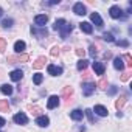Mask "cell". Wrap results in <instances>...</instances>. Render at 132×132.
I'll return each instance as SVG.
<instances>
[{
    "mask_svg": "<svg viewBox=\"0 0 132 132\" xmlns=\"http://www.w3.org/2000/svg\"><path fill=\"white\" fill-rule=\"evenodd\" d=\"M13 23H14V20H13L11 17H8V19H3V20H2V27H3V28H11V27H13Z\"/></svg>",
    "mask_w": 132,
    "mask_h": 132,
    "instance_id": "obj_27",
    "label": "cell"
},
{
    "mask_svg": "<svg viewBox=\"0 0 132 132\" xmlns=\"http://www.w3.org/2000/svg\"><path fill=\"white\" fill-rule=\"evenodd\" d=\"M13 121H14L16 124H27V123H28V117H27L23 112H19V113H16V115L13 117Z\"/></svg>",
    "mask_w": 132,
    "mask_h": 132,
    "instance_id": "obj_6",
    "label": "cell"
},
{
    "mask_svg": "<svg viewBox=\"0 0 132 132\" xmlns=\"http://www.w3.org/2000/svg\"><path fill=\"white\" fill-rule=\"evenodd\" d=\"M59 106V96L57 95H51L48 98V103H47V107L48 109H56Z\"/></svg>",
    "mask_w": 132,
    "mask_h": 132,
    "instance_id": "obj_9",
    "label": "cell"
},
{
    "mask_svg": "<svg viewBox=\"0 0 132 132\" xmlns=\"http://www.w3.org/2000/svg\"><path fill=\"white\" fill-rule=\"evenodd\" d=\"M51 54H53V56H57V54H59V48H57V47H54V48L51 50Z\"/></svg>",
    "mask_w": 132,
    "mask_h": 132,
    "instance_id": "obj_38",
    "label": "cell"
},
{
    "mask_svg": "<svg viewBox=\"0 0 132 132\" xmlns=\"http://www.w3.org/2000/svg\"><path fill=\"white\" fill-rule=\"evenodd\" d=\"M42 81H44V75H42V73H34V75H33V82H34L36 86H40Z\"/></svg>",
    "mask_w": 132,
    "mask_h": 132,
    "instance_id": "obj_23",
    "label": "cell"
},
{
    "mask_svg": "<svg viewBox=\"0 0 132 132\" xmlns=\"http://www.w3.org/2000/svg\"><path fill=\"white\" fill-rule=\"evenodd\" d=\"M103 39L107 40V42H113V36H112V33H104V34H103Z\"/></svg>",
    "mask_w": 132,
    "mask_h": 132,
    "instance_id": "obj_33",
    "label": "cell"
},
{
    "mask_svg": "<svg viewBox=\"0 0 132 132\" xmlns=\"http://www.w3.org/2000/svg\"><path fill=\"white\" fill-rule=\"evenodd\" d=\"M121 59H124V61H126V65H127V67H132V57H130V54H127V53H126Z\"/></svg>",
    "mask_w": 132,
    "mask_h": 132,
    "instance_id": "obj_28",
    "label": "cell"
},
{
    "mask_svg": "<svg viewBox=\"0 0 132 132\" xmlns=\"http://www.w3.org/2000/svg\"><path fill=\"white\" fill-rule=\"evenodd\" d=\"M84 113L87 115V118H89V121H90V123H93V121H95L93 113H92V109H86V110H84Z\"/></svg>",
    "mask_w": 132,
    "mask_h": 132,
    "instance_id": "obj_31",
    "label": "cell"
},
{
    "mask_svg": "<svg viewBox=\"0 0 132 132\" xmlns=\"http://www.w3.org/2000/svg\"><path fill=\"white\" fill-rule=\"evenodd\" d=\"M36 124L40 126V127H47V126L50 124V118L45 117V115H39V117L36 118Z\"/></svg>",
    "mask_w": 132,
    "mask_h": 132,
    "instance_id": "obj_12",
    "label": "cell"
},
{
    "mask_svg": "<svg viewBox=\"0 0 132 132\" xmlns=\"http://www.w3.org/2000/svg\"><path fill=\"white\" fill-rule=\"evenodd\" d=\"M31 33L34 34V36H39V37H44V36H47V30H36V28H31Z\"/></svg>",
    "mask_w": 132,
    "mask_h": 132,
    "instance_id": "obj_26",
    "label": "cell"
},
{
    "mask_svg": "<svg viewBox=\"0 0 132 132\" xmlns=\"http://www.w3.org/2000/svg\"><path fill=\"white\" fill-rule=\"evenodd\" d=\"M8 110H10L8 100H0V112H8Z\"/></svg>",
    "mask_w": 132,
    "mask_h": 132,
    "instance_id": "obj_25",
    "label": "cell"
},
{
    "mask_svg": "<svg viewBox=\"0 0 132 132\" xmlns=\"http://www.w3.org/2000/svg\"><path fill=\"white\" fill-rule=\"evenodd\" d=\"M82 117H84V112H82L81 109H75V110H72V112H70V118H72V120H75V121L82 120Z\"/></svg>",
    "mask_w": 132,
    "mask_h": 132,
    "instance_id": "obj_16",
    "label": "cell"
},
{
    "mask_svg": "<svg viewBox=\"0 0 132 132\" xmlns=\"http://www.w3.org/2000/svg\"><path fill=\"white\" fill-rule=\"evenodd\" d=\"M10 78H11V81L17 82V81H20V79L23 78V72H22V70H13V72L10 73Z\"/></svg>",
    "mask_w": 132,
    "mask_h": 132,
    "instance_id": "obj_15",
    "label": "cell"
},
{
    "mask_svg": "<svg viewBox=\"0 0 132 132\" xmlns=\"http://www.w3.org/2000/svg\"><path fill=\"white\" fill-rule=\"evenodd\" d=\"M117 45H120V47H124V48H127V47H129V40H118V42H117Z\"/></svg>",
    "mask_w": 132,
    "mask_h": 132,
    "instance_id": "obj_35",
    "label": "cell"
},
{
    "mask_svg": "<svg viewBox=\"0 0 132 132\" xmlns=\"http://www.w3.org/2000/svg\"><path fill=\"white\" fill-rule=\"evenodd\" d=\"M109 14H110V17H112V19H126V16L123 14V10H121L118 5H113V6H110V10H109Z\"/></svg>",
    "mask_w": 132,
    "mask_h": 132,
    "instance_id": "obj_2",
    "label": "cell"
},
{
    "mask_svg": "<svg viewBox=\"0 0 132 132\" xmlns=\"http://www.w3.org/2000/svg\"><path fill=\"white\" fill-rule=\"evenodd\" d=\"M93 110H95L100 117H107V113H109V112H107V109H106L104 106H101V104L95 106V109H93Z\"/></svg>",
    "mask_w": 132,
    "mask_h": 132,
    "instance_id": "obj_19",
    "label": "cell"
},
{
    "mask_svg": "<svg viewBox=\"0 0 132 132\" xmlns=\"http://www.w3.org/2000/svg\"><path fill=\"white\" fill-rule=\"evenodd\" d=\"M5 50H6V39L0 37V51H5Z\"/></svg>",
    "mask_w": 132,
    "mask_h": 132,
    "instance_id": "obj_32",
    "label": "cell"
},
{
    "mask_svg": "<svg viewBox=\"0 0 132 132\" xmlns=\"http://www.w3.org/2000/svg\"><path fill=\"white\" fill-rule=\"evenodd\" d=\"M47 72H48V75H51V76H59V75H62V67H57V65H54V64H48L47 65Z\"/></svg>",
    "mask_w": 132,
    "mask_h": 132,
    "instance_id": "obj_3",
    "label": "cell"
},
{
    "mask_svg": "<svg viewBox=\"0 0 132 132\" xmlns=\"http://www.w3.org/2000/svg\"><path fill=\"white\" fill-rule=\"evenodd\" d=\"M53 28L61 33V37H62V39H67V36H69V34L72 33V30H73V25L69 23L65 19H57V20L54 22Z\"/></svg>",
    "mask_w": 132,
    "mask_h": 132,
    "instance_id": "obj_1",
    "label": "cell"
},
{
    "mask_svg": "<svg viewBox=\"0 0 132 132\" xmlns=\"http://www.w3.org/2000/svg\"><path fill=\"white\" fill-rule=\"evenodd\" d=\"M0 92H2L3 95H11L13 93V87L10 84H3V86H0Z\"/></svg>",
    "mask_w": 132,
    "mask_h": 132,
    "instance_id": "obj_22",
    "label": "cell"
},
{
    "mask_svg": "<svg viewBox=\"0 0 132 132\" xmlns=\"http://www.w3.org/2000/svg\"><path fill=\"white\" fill-rule=\"evenodd\" d=\"M95 87H96L95 82H84L82 84V93H84V96H90L95 92Z\"/></svg>",
    "mask_w": 132,
    "mask_h": 132,
    "instance_id": "obj_5",
    "label": "cell"
},
{
    "mask_svg": "<svg viewBox=\"0 0 132 132\" xmlns=\"http://www.w3.org/2000/svg\"><path fill=\"white\" fill-rule=\"evenodd\" d=\"M90 20L96 25V28H103V27H104V22H103V19H101V16H100L98 13H92Z\"/></svg>",
    "mask_w": 132,
    "mask_h": 132,
    "instance_id": "obj_7",
    "label": "cell"
},
{
    "mask_svg": "<svg viewBox=\"0 0 132 132\" xmlns=\"http://www.w3.org/2000/svg\"><path fill=\"white\" fill-rule=\"evenodd\" d=\"M87 65H89V61H87V59H79L78 64H76V69H78L79 72H82V70L87 69Z\"/></svg>",
    "mask_w": 132,
    "mask_h": 132,
    "instance_id": "obj_21",
    "label": "cell"
},
{
    "mask_svg": "<svg viewBox=\"0 0 132 132\" xmlns=\"http://www.w3.org/2000/svg\"><path fill=\"white\" fill-rule=\"evenodd\" d=\"M98 86H100L101 89H104V87L107 86V81H106V79H100V82H98Z\"/></svg>",
    "mask_w": 132,
    "mask_h": 132,
    "instance_id": "obj_36",
    "label": "cell"
},
{
    "mask_svg": "<svg viewBox=\"0 0 132 132\" xmlns=\"http://www.w3.org/2000/svg\"><path fill=\"white\" fill-rule=\"evenodd\" d=\"M30 59V56L28 54H25V53H22V54H17V56H10L8 57V62L10 64H16V62H27Z\"/></svg>",
    "mask_w": 132,
    "mask_h": 132,
    "instance_id": "obj_4",
    "label": "cell"
},
{
    "mask_svg": "<svg viewBox=\"0 0 132 132\" xmlns=\"http://www.w3.org/2000/svg\"><path fill=\"white\" fill-rule=\"evenodd\" d=\"M93 72H95L96 75L103 76L104 72H106V65H104L103 62H93Z\"/></svg>",
    "mask_w": 132,
    "mask_h": 132,
    "instance_id": "obj_8",
    "label": "cell"
},
{
    "mask_svg": "<svg viewBox=\"0 0 132 132\" xmlns=\"http://www.w3.org/2000/svg\"><path fill=\"white\" fill-rule=\"evenodd\" d=\"M57 3H59V0H51V2H48V5H51V6L53 5H57Z\"/></svg>",
    "mask_w": 132,
    "mask_h": 132,
    "instance_id": "obj_41",
    "label": "cell"
},
{
    "mask_svg": "<svg viewBox=\"0 0 132 132\" xmlns=\"http://www.w3.org/2000/svg\"><path fill=\"white\" fill-rule=\"evenodd\" d=\"M27 48V44L23 42V40H17L16 44H14V51L16 53H19V54H22V51Z\"/></svg>",
    "mask_w": 132,
    "mask_h": 132,
    "instance_id": "obj_18",
    "label": "cell"
},
{
    "mask_svg": "<svg viewBox=\"0 0 132 132\" xmlns=\"http://www.w3.org/2000/svg\"><path fill=\"white\" fill-rule=\"evenodd\" d=\"M76 54H78V56H82V54H84V50L78 48V50H76Z\"/></svg>",
    "mask_w": 132,
    "mask_h": 132,
    "instance_id": "obj_40",
    "label": "cell"
},
{
    "mask_svg": "<svg viewBox=\"0 0 132 132\" xmlns=\"http://www.w3.org/2000/svg\"><path fill=\"white\" fill-rule=\"evenodd\" d=\"M113 67L117 69V70H124V62H123V59L120 57V56H117V57H113Z\"/></svg>",
    "mask_w": 132,
    "mask_h": 132,
    "instance_id": "obj_17",
    "label": "cell"
},
{
    "mask_svg": "<svg viewBox=\"0 0 132 132\" xmlns=\"http://www.w3.org/2000/svg\"><path fill=\"white\" fill-rule=\"evenodd\" d=\"M79 28H81V31L86 33V34H92V31H93V27H92L90 22H81V23H79Z\"/></svg>",
    "mask_w": 132,
    "mask_h": 132,
    "instance_id": "obj_14",
    "label": "cell"
},
{
    "mask_svg": "<svg viewBox=\"0 0 132 132\" xmlns=\"http://www.w3.org/2000/svg\"><path fill=\"white\" fill-rule=\"evenodd\" d=\"M2 16H3V10H2V8H0V17H2Z\"/></svg>",
    "mask_w": 132,
    "mask_h": 132,
    "instance_id": "obj_42",
    "label": "cell"
},
{
    "mask_svg": "<svg viewBox=\"0 0 132 132\" xmlns=\"http://www.w3.org/2000/svg\"><path fill=\"white\" fill-rule=\"evenodd\" d=\"M73 13H75L76 16H84V14H86V6H84L81 2H78V3L73 5Z\"/></svg>",
    "mask_w": 132,
    "mask_h": 132,
    "instance_id": "obj_10",
    "label": "cell"
},
{
    "mask_svg": "<svg viewBox=\"0 0 132 132\" xmlns=\"http://www.w3.org/2000/svg\"><path fill=\"white\" fill-rule=\"evenodd\" d=\"M130 78V73L127 72V73H123V76H121V81H127Z\"/></svg>",
    "mask_w": 132,
    "mask_h": 132,
    "instance_id": "obj_37",
    "label": "cell"
},
{
    "mask_svg": "<svg viewBox=\"0 0 132 132\" xmlns=\"http://www.w3.org/2000/svg\"><path fill=\"white\" fill-rule=\"evenodd\" d=\"M45 62H47V57H45V56H40V57H37V59L33 62V69L39 70V69L45 67Z\"/></svg>",
    "mask_w": 132,
    "mask_h": 132,
    "instance_id": "obj_13",
    "label": "cell"
},
{
    "mask_svg": "<svg viewBox=\"0 0 132 132\" xmlns=\"http://www.w3.org/2000/svg\"><path fill=\"white\" fill-rule=\"evenodd\" d=\"M5 124H6V120H5L3 117H0V127H3Z\"/></svg>",
    "mask_w": 132,
    "mask_h": 132,
    "instance_id": "obj_39",
    "label": "cell"
},
{
    "mask_svg": "<svg viewBox=\"0 0 132 132\" xmlns=\"http://www.w3.org/2000/svg\"><path fill=\"white\" fill-rule=\"evenodd\" d=\"M72 95H73V89H72V87H64V90H62V96H64L65 100H70Z\"/></svg>",
    "mask_w": 132,
    "mask_h": 132,
    "instance_id": "obj_24",
    "label": "cell"
},
{
    "mask_svg": "<svg viewBox=\"0 0 132 132\" xmlns=\"http://www.w3.org/2000/svg\"><path fill=\"white\" fill-rule=\"evenodd\" d=\"M47 22H48V17H47L45 14H37V16H34V23H36L37 27H44Z\"/></svg>",
    "mask_w": 132,
    "mask_h": 132,
    "instance_id": "obj_11",
    "label": "cell"
},
{
    "mask_svg": "<svg viewBox=\"0 0 132 132\" xmlns=\"http://www.w3.org/2000/svg\"><path fill=\"white\" fill-rule=\"evenodd\" d=\"M96 53H98V48H96L95 45H90V47H89V54H90L92 57H95Z\"/></svg>",
    "mask_w": 132,
    "mask_h": 132,
    "instance_id": "obj_29",
    "label": "cell"
},
{
    "mask_svg": "<svg viewBox=\"0 0 132 132\" xmlns=\"http://www.w3.org/2000/svg\"><path fill=\"white\" fill-rule=\"evenodd\" d=\"M30 110H31V113H33V115H39V113L42 112V109H40V107H37V106H30Z\"/></svg>",
    "mask_w": 132,
    "mask_h": 132,
    "instance_id": "obj_30",
    "label": "cell"
},
{
    "mask_svg": "<svg viewBox=\"0 0 132 132\" xmlns=\"http://www.w3.org/2000/svg\"><path fill=\"white\" fill-rule=\"evenodd\" d=\"M117 92H118V87H117V86H110V89L107 90V95H110V96H112V95H115Z\"/></svg>",
    "mask_w": 132,
    "mask_h": 132,
    "instance_id": "obj_34",
    "label": "cell"
},
{
    "mask_svg": "<svg viewBox=\"0 0 132 132\" xmlns=\"http://www.w3.org/2000/svg\"><path fill=\"white\" fill-rule=\"evenodd\" d=\"M126 101H127V96H126V95H121V96H120V98L115 101V107L120 110V109H121V107L126 104Z\"/></svg>",
    "mask_w": 132,
    "mask_h": 132,
    "instance_id": "obj_20",
    "label": "cell"
}]
</instances>
